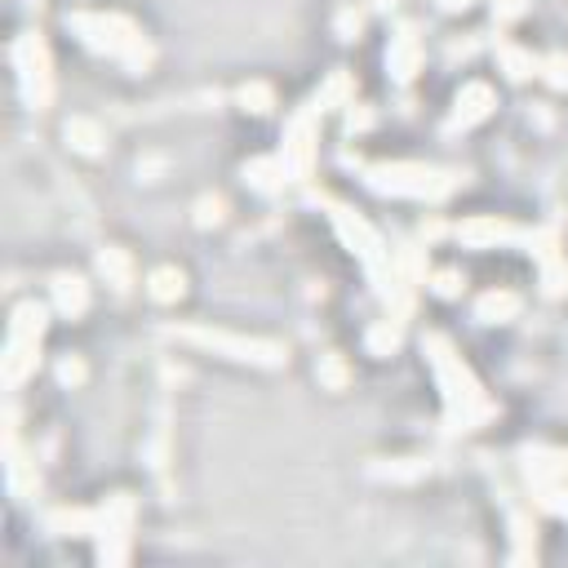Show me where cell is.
<instances>
[{"instance_id": "60d3db41", "label": "cell", "mask_w": 568, "mask_h": 568, "mask_svg": "<svg viewBox=\"0 0 568 568\" xmlns=\"http://www.w3.org/2000/svg\"><path fill=\"white\" fill-rule=\"evenodd\" d=\"M470 4H475V0H439L444 13H462V9H470Z\"/></svg>"}, {"instance_id": "d6a6232c", "label": "cell", "mask_w": 568, "mask_h": 568, "mask_svg": "<svg viewBox=\"0 0 568 568\" xmlns=\"http://www.w3.org/2000/svg\"><path fill=\"white\" fill-rule=\"evenodd\" d=\"M226 222V200L222 195H200L195 200V226H222Z\"/></svg>"}, {"instance_id": "4dcf8cb0", "label": "cell", "mask_w": 568, "mask_h": 568, "mask_svg": "<svg viewBox=\"0 0 568 568\" xmlns=\"http://www.w3.org/2000/svg\"><path fill=\"white\" fill-rule=\"evenodd\" d=\"M532 506H541L546 515L568 519V479H564V484H541V488H532Z\"/></svg>"}, {"instance_id": "ba28073f", "label": "cell", "mask_w": 568, "mask_h": 568, "mask_svg": "<svg viewBox=\"0 0 568 568\" xmlns=\"http://www.w3.org/2000/svg\"><path fill=\"white\" fill-rule=\"evenodd\" d=\"M133 524H138V501L133 493H111L93 506V555L106 568H120L133 550Z\"/></svg>"}, {"instance_id": "d590c367", "label": "cell", "mask_w": 568, "mask_h": 568, "mask_svg": "<svg viewBox=\"0 0 568 568\" xmlns=\"http://www.w3.org/2000/svg\"><path fill=\"white\" fill-rule=\"evenodd\" d=\"M364 13H368V9H355V4L342 9V13H337V36H342V40H359V31H364Z\"/></svg>"}, {"instance_id": "74e56055", "label": "cell", "mask_w": 568, "mask_h": 568, "mask_svg": "<svg viewBox=\"0 0 568 568\" xmlns=\"http://www.w3.org/2000/svg\"><path fill=\"white\" fill-rule=\"evenodd\" d=\"M373 106H364V102H351L346 106V133H368L373 129Z\"/></svg>"}, {"instance_id": "b9f144b4", "label": "cell", "mask_w": 568, "mask_h": 568, "mask_svg": "<svg viewBox=\"0 0 568 568\" xmlns=\"http://www.w3.org/2000/svg\"><path fill=\"white\" fill-rule=\"evenodd\" d=\"M22 4H40V0H22Z\"/></svg>"}, {"instance_id": "8d00e7d4", "label": "cell", "mask_w": 568, "mask_h": 568, "mask_svg": "<svg viewBox=\"0 0 568 568\" xmlns=\"http://www.w3.org/2000/svg\"><path fill=\"white\" fill-rule=\"evenodd\" d=\"M479 36H484V31H470V36H462V40H453V44L444 49V58H448V62H457V58H462V62H470V58L479 53V44H484Z\"/></svg>"}, {"instance_id": "836d02e7", "label": "cell", "mask_w": 568, "mask_h": 568, "mask_svg": "<svg viewBox=\"0 0 568 568\" xmlns=\"http://www.w3.org/2000/svg\"><path fill=\"white\" fill-rule=\"evenodd\" d=\"M488 13H493V27L501 31V27H510L528 13V0H488Z\"/></svg>"}, {"instance_id": "83f0119b", "label": "cell", "mask_w": 568, "mask_h": 568, "mask_svg": "<svg viewBox=\"0 0 568 568\" xmlns=\"http://www.w3.org/2000/svg\"><path fill=\"white\" fill-rule=\"evenodd\" d=\"M537 280H541V293L546 297H564L568 293V257H564V248L537 262Z\"/></svg>"}, {"instance_id": "d6986e66", "label": "cell", "mask_w": 568, "mask_h": 568, "mask_svg": "<svg viewBox=\"0 0 568 568\" xmlns=\"http://www.w3.org/2000/svg\"><path fill=\"white\" fill-rule=\"evenodd\" d=\"M62 138L75 155H102L106 151V129L93 115H67L62 120Z\"/></svg>"}, {"instance_id": "d4e9b609", "label": "cell", "mask_w": 568, "mask_h": 568, "mask_svg": "<svg viewBox=\"0 0 568 568\" xmlns=\"http://www.w3.org/2000/svg\"><path fill=\"white\" fill-rule=\"evenodd\" d=\"M399 342H404V320H395V315L373 320V324L364 328V351H368V355H377V359L395 355V351H399Z\"/></svg>"}, {"instance_id": "e0dca14e", "label": "cell", "mask_w": 568, "mask_h": 568, "mask_svg": "<svg viewBox=\"0 0 568 568\" xmlns=\"http://www.w3.org/2000/svg\"><path fill=\"white\" fill-rule=\"evenodd\" d=\"M493 58H497V71H501L510 84H524V80L537 75V53L524 49L519 40H510V36H497V40H493Z\"/></svg>"}, {"instance_id": "f546056e", "label": "cell", "mask_w": 568, "mask_h": 568, "mask_svg": "<svg viewBox=\"0 0 568 568\" xmlns=\"http://www.w3.org/2000/svg\"><path fill=\"white\" fill-rule=\"evenodd\" d=\"M426 288H430L439 302H453V297L466 293V275H462V266H439V271L426 275Z\"/></svg>"}, {"instance_id": "4fadbf2b", "label": "cell", "mask_w": 568, "mask_h": 568, "mask_svg": "<svg viewBox=\"0 0 568 568\" xmlns=\"http://www.w3.org/2000/svg\"><path fill=\"white\" fill-rule=\"evenodd\" d=\"M493 106H497V89H493L488 80H466V84L457 89V98H453L448 120H444V138H457V133L484 124V120L493 115Z\"/></svg>"}, {"instance_id": "277c9868", "label": "cell", "mask_w": 568, "mask_h": 568, "mask_svg": "<svg viewBox=\"0 0 568 568\" xmlns=\"http://www.w3.org/2000/svg\"><path fill=\"white\" fill-rule=\"evenodd\" d=\"M320 204L328 209V222H333L337 240L359 257V266H364V275H368V284H373V293H377V302H386V297H390V284H395V271H390V240H386L364 213H355L351 204L328 200V195H320Z\"/></svg>"}, {"instance_id": "ac0fdd59", "label": "cell", "mask_w": 568, "mask_h": 568, "mask_svg": "<svg viewBox=\"0 0 568 568\" xmlns=\"http://www.w3.org/2000/svg\"><path fill=\"white\" fill-rule=\"evenodd\" d=\"M93 266H98V275H102L115 293H129V288H133V280H138L133 253H129V248H120V244H102V248H98V257H93Z\"/></svg>"}, {"instance_id": "7402d4cb", "label": "cell", "mask_w": 568, "mask_h": 568, "mask_svg": "<svg viewBox=\"0 0 568 568\" xmlns=\"http://www.w3.org/2000/svg\"><path fill=\"white\" fill-rule=\"evenodd\" d=\"M506 528H510V564H528L537 559V524L524 506L506 510Z\"/></svg>"}, {"instance_id": "44dd1931", "label": "cell", "mask_w": 568, "mask_h": 568, "mask_svg": "<svg viewBox=\"0 0 568 568\" xmlns=\"http://www.w3.org/2000/svg\"><path fill=\"white\" fill-rule=\"evenodd\" d=\"M311 102H315L320 111H346V106L355 102V75H351L346 67H333V71L320 80V89L311 93Z\"/></svg>"}, {"instance_id": "603a6c76", "label": "cell", "mask_w": 568, "mask_h": 568, "mask_svg": "<svg viewBox=\"0 0 568 568\" xmlns=\"http://www.w3.org/2000/svg\"><path fill=\"white\" fill-rule=\"evenodd\" d=\"M142 288H146V297H151V302L173 306V302H182V297H186V275H182V266H155V271H146Z\"/></svg>"}, {"instance_id": "6da1fadb", "label": "cell", "mask_w": 568, "mask_h": 568, "mask_svg": "<svg viewBox=\"0 0 568 568\" xmlns=\"http://www.w3.org/2000/svg\"><path fill=\"white\" fill-rule=\"evenodd\" d=\"M422 355L435 373V386H439V399H444V426L448 430H479L497 417V404L488 399V390L479 386V377L470 373V364L462 359V351L453 346L448 333L430 328L422 337Z\"/></svg>"}, {"instance_id": "9a60e30c", "label": "cell", "mask_w": 568, "mask_h": 568, "mask_svg": "<svg viewBox=\"0 0 568 568\" xmlns=\"http://www.w3.org/2000/svg\"><path fill=\"white\" fill-rule=\"evenodd\" d=\"M519 470L528 479V488H541V484H564L568 479V448H524L519 453Z\"/></svg>"}, {"instance_id": "e575fe53", "label": "cell", "mask_w": 568, "mask_h": 568, "mask_svg": "<svg viewBox=\"0 0 568 568\" xmlns=\"http://www.w3.org/2000/svg\"><path fill=\"white\" fill-rule=\"evenodd\" d=\"M53 373H58V382H62V386H71V390H75V386H84V377H89V364H84L80 355H62Z\"/></svg>"}, {"instance_id": "cb8c5ba5", "label": "cell", "mask_w": 568, "mask_h": 568, "mask_svg": "<svg viewBox=\"0 0 568 568\" xmlns=\"http://www.w3.org/2000/svg\"><path fill=\"white\" fill-rule=\"evenodd\" d=\"M44 528L53 537H93V506H53L44 515Z\"/></svg>"}, {"instance_id": "7c38bea8", "label": "cell", "mask_w": 568, "mask_h": 568, "mask_svg": "<svg viewBox=\"0 0 568 568\" xmlns=\"http://www.w3.org/2000/svg\"><path fill=\"white\" fill-rule=\"evenodd\" d=\"M422 58H426V40H422V27L399 18L390 27V40H386V75L395 84H413L417 71H422Z\"/></svg>"}, {"instance_id": "f35d334b", "label": "cell", "mask_w": 568, "mask_h": 568, "mask_svg": "<svg viewBox=\"0 0 568 568\" xmlns=\"http://www.w3.org/2000/svg\"><path fill=\"white\" fill-rule=\"evenodd\" d=\"M444 235H453V226L439 217V213H430V217H422V226H417V240H426V244H435V240H444Z\"/></svg>"}, {"instance_id": "ab89813d", "label": "cell", "mask_w": 568, "mask_h": 568, "mask_svg": "<svg viewBox=\"0 0 568 568\" xmlns=\"http://www.w3.org/2000/svg\"><path fill=\"white\" fill-rule=\"evenodd\" d=\"M395 4H399V0H364V9H368V13H390Z\"/></svg>"}, {"instance_id": "2e32d148", "label": "cell", "mask_w": 568, "mask_h": 568, "mask_svg": "<svg viewBox=\"0 0 568 568\" xmlns=\"http://www.w3.org/2000/svg\"><path fill=\"white\" fill-rule=\"evenodd\" d=\"M240 178H244L248 191H257V195H266V200L284 195V186L293 182L280 155H253V160H244V164H240Z\"/></svg>"}, {"instance_id": "7a4b0ae2", "label": "cell", "mask_w": 568, "mask_h": 568, "mask_svg": "<svg viewBox=\"0 0 568 568\" xmlns=\"http://www.w3.org/2000/svg\"><path fill=\"white\" fill-rule=\"evenodd\" d=\"M62 27L98 58H111L120 62L129 75H142L151 71L155 62V44L146 40V31L124 18V13H111V9H67L62 13Z\"/></svg>"}, {"instance_id": "484cf974", "label": "cell", "mask_w": 568, "mask_h": 568, "mask_svg": "<svg viewBox=\"0 0 568 568\" xmlns=\"http://www.w3.org/2000/svg\"><path fill=\"white\" fill-rule=\"evenodd\" d=\"M235 106H240V111H253V115H271V111H275V89H271V80H244V84L235 89Z\"/></svg>"}, {"instance_id": "4316f807", "label": "cell", "mask_w": 568, "mask_h": 568, "mask_svg": "<svg viewBox=\"0 0 568 568\" xmlns=\"http://www.w3.org/2000/svg\"><path fill=\"white\" fill-rule=\"evenodd\" d=\"M315 382H320L324 390H346V386H351V364H346V355H342V351H324V355L315 359Z\"/></svg>"}, {"instance_id": "8992f818", "label": "cell", "mask_w": 568, "mask_h": 568, "mask_svg": "<svg viewBox=\"0 0 568 568\" xmlns=\"http://www.w3.org/2000/svg\"><path fill=\"white\" fill-rule=\"evenodd\" d=\"M49 315L53 306L27 297L9 311V333H4V355H0V373H4V386L18 390L36 368H40V346H44V333H49Z\"/></svg>"}, {"instance_id": "ffe728a7", "label": "cell", "mask_w": 568, "mask_h": 568, "mask_svg": "<svg viewBox=\"0 0 568 568\" xmlns=\"http://www.w3.org/2000/svg\"><path fill=\"white\" fill-rule=\"evenodd\" d=\"M519 311H524V297L515 288H488V293L475 297V320L479 324H510V320H519Z\"/></svg>"}, {"instance_id": "9c48e42d", "label": "cell", "mask_w": 568, "mask_h": 568, "mask_svg": "<svg viewBox=\"0 0 568 568\" xmlns=\"http://www.w3.org/2000/svg\"><path fill=\"white\" fill-rule=\"evenodd\" d=\"M320 120L324 111L306 98L302 106H293V115L284 120V133H280V160L288 169L293 182H311L315 178V160H320Z\"/></svg>"}, {"instance_id": "52a82bcc", "label": "cell", "mask_w": 568, "mask_h": 568, "mask_svg": "<svg viewBox=\"0 0 568 568\" xmlns=\"http://www.w3.org/2000/svg\"><path fill=\"white\" fill-rule=\"evenodd\" d=\"M9 58H13V75H18V93L31 111H49L53 106V53L44 44V36L36 27H22L9 44Z\"/></svg>"}, {"instance_id": "30bf717a", "label": "cell", "mask_w": 568, "mask_h": 568, "mask_svg": "<svg viewBox=\"0 0 568 568\" xmlns=\"http://www.w3.org/2000/svg\"><path fill=\"white\" fill-rule=\"evenodd\" d=\"M524 231L519 222L501 217V213H470L453 226V240L462 248H475V253H488V248H524Z\"/></svg>"}, {"instance_id": "8fae6325", "label": "cell", "mask_w": 568, "mask_h": 568, "mask_svg": "<svg viewBox=\"0 0 568 568\" xmlns=\"http://www.w3.org/2000/svg\"><path fill=\"white\" fill-rule=\"evenodd\" d=\"M4 484L18 501H31L40 493V470H36V457L22 448V435H18V404L9 399L4 404Z\"/></svg>"}, {"instance_id": "5b68a950", "label": "cell", "mask_w": 568, "mask_h": 568, "mask_svg": "<svg viewBox=\"0 0 568 568\" xmlns=\"http://www.w3.org/2000/svg\"><path fill=\"white\" fill-rule=\"evenodd\" d=\"M169 333L178 342L195 346V351H209V355H222V359H235V364H248V368H284L288 364V346L275 342V337L231 333V328H217V324H173Z\"/></svg>"}, {"instance_id": "f1b7e54d", "label": "cell", "mask_w": 568, "mask_h": 568, "mask_svg": "<svg viewBox=\"0 0 568 568\" xmlns=\"http://www.w3.org/2000/svg\"><path fill=\"white\" fill-rule=\"evenodd\" d=\"M537 80H546L550 89L568 93V49H550V53H537Z\"/></svg>"}, {"instance_id": "3957f363", "label": "cell", "mask_w": 568, "mask_h": 568, "mask_svg": "<svg viewBox=\"0 0 568 568\" xmlns=\"http://www.w3.org/2000/svg\"><path fill=\"white\" fill-rule=\"evenodd\" d=\"M364 186L386 200H417V204H444L466 186L462 169L444 164H422V160H373L359 169Z\"/></svg>"}, {"instance_id": "1f68e13d", "label": "cell", "mask_w": 568, "mask_h": 568, "mask_svg": "<svg viewBox=\"0 0 568 568\" xmlns=\"http://www.w3.org/2000/svg\"><path fill=\"white\" fill-rule=\"evenodd\" d=\"M373 479H422L426 475V462L422 457H399L390 466H368Z\"/></svg>"}, {"instance_id": "5bb4252c", "label": "cell", "mask_w": 568, "mask_h": 568, "mask_svg": "<svg viewBox=\"0 0 568 568\" xmlns=\"http://www.w3.org/2000/svg\"><path fill=\"white\" fill-rule=\"evenodd\" d=\"M89 302H93V288H89L84 275H75V271H58V275L49 280V306H53L62 320H84Z\"/></svg>"}]
</instances>
